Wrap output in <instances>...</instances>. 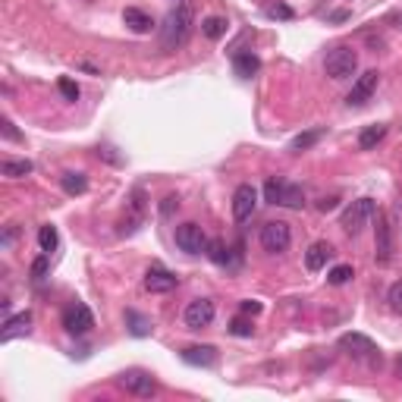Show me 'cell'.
<instances>
[{"instance_id": "15", "label": "cell", "mask_w": 402, "mask_h": 402, "mask_svg": "<svg viewBox=\"0 0 402 402\" xmlns=\"http://www.w3.org/2000/svg\"><path fill=\"white\" fill-rule=\"evenodd\" d=\"M179 358L186 365H192V368H214L217 349L214 345H186V349L179 352Z\"/></svg>"}, {"instance_id": "14", "label": "cell", "mask_w": 402, "mask_h": 402, "mask_svg": "<svg viewBox=\"0 0 402 402\" xmlns=\"http://www.w3.org/2000/svg\"><path fill=\"white\" fill-rule=\"evenodd\" d=\"M176 286H179V277L173 271H167V267H148V273H145L148 292H173Z\"/></svg>"}, {"instance_id": "34", "label": "cell", "mask_w": 402, "mask_h": 402, "mask_svg": "<svg viewBox=\"0 0 402 402\" xmlns=\"http://www.w3.org/2000/svg\"><path fill=\"white\" fill-rule=\"evenodd\" d=\"M176 208H179V199H176V195H167V199L160 201V214H164V217H170Z\"/></svg>"}, {"instance_id": "24", "label": "cell", "mask_w": 402, "mask_h": 402, "mask_svg": "<svg viewBox=\"0 0 402 402\" xmlns=\"http://www.w3.org/2000/svg\"><path fill=\"white\" fill-rule=\"evenodd\" d=\"M126 327H129V333L132 336H151V321H148V317L145 314H138V312H132V308H129V312H126Z\"/></svg>"}, {"instance_id": "29", "label": "cell", "mask_w": 402, "mask_h": 402, "mask_svg": "<svg viewBox=\"0 0 402 402\" xmlns=\"http://www.w3.org/2000/svg\"><path fill=\"white\" fill-rule=\"evenodd\" d=\"M47 271H51V255L41 252V255L32 261V280H38V283H41V280L47 277Z\"/></svg>"}, {"instance_id": "10", "label": "cell", "mask_w": 402, "mask_h": 402, "mask_svg": "<svg viewBox=\"0 0 402 402\" xmlns=\"http://www.w3.org/2000/svg\"><path fill=\"white\" fill-rule=\"evenodd\" d=\"M214 314H217V308L211 299H192L186 305V312H182V321H186L189 330H204L214 324Z\"/></svg>"}, {"instance_id": "6", "label": "cell", "mask_w": 402, "mask_h": 402, "mask_svg": "<svg viewBox=\"0 0 402 402\" xmlns=\"http://www.w3.org/2000/svg\"><path fill=\"white\" fill-rule=\"evenodd\" d=\"M289 242H292V230H289L286 220H267L264 227H261V249H264L267 255L286 252Z\"/></svg>"}, {"instance_id": "17", "label": "cell", "mask_w": 402, "mask_h": 402, "mask_svg": "<svg viewBox=\"0 0 402 402\" xmlns=\"http://www.w3.org/2000/svg\"><path fill=\"white\" fill-rule=\"evenodd\" d=\"M330 258H333V245L321 239V242H312V249L305 252V267L312 273H317V271H324V264H327Z\"/></svg>"}, {"instance_id": "23", "label": "cell", "mask_w": 402, "mask_h": 402, "mask_svg": "<svg viewBox=\"0 0 402 402\" xmlns=\"http://www.w3.org/2000/svg\"><path fill=\"white\" fill-rule=\"evenodd\" d=\"M227 29H230V23H227L223 16H208V19L201 23V35H204L208 41H220L223 35H227Z\"/></svg>"}, {"instance_id": "22", "label": "cell", "mask_w": 402, "mask_h": 402, "mask_svg": "<svg viewBox=\"0 0 402 402\" xmlns=\"http://www.w3.org/2000/svg\"><path fill=\"white\" fill-rule=\"evenodd\" d=\"M60 186H63V192H66V195H85L88 192V176L66 170L60 176Z\"/></svg>"}, {"instance_id": "16", "label": "cell", "mask_w": 402, "mask_h": 402, "mask_svg": "<svg viewBox=\"0 0 402 402\" xmlns=\"http://www.w3.org/2000/svg\"><path fill=\"white\" fill-rule=\"evenodd\" d=\"M32 330V312H19L16 317H6L4 321V330H0V340L10 343L16 336H25Z\"/></svg>"}, {"instance_id": "33", "label": "cell", "mask_w": 402, "mask_h": 402, "mask_svg": "<svg viewBox=\"0 0 402 402\" xmlns=\"http://www.w3.org/2000/svg\"><path fill=\"white\" fill-rule=\"evenodd\" d=\"M267 16H271V19H292L295 13L289 10V6H283V4H271V6H267Z\"/></svg>"}, {"instance_id": "12", "label": "cell", "mask_w": 402, "mask_h": 402, "mask_svg": "<svg viewBox=\"0 0 402 402\" xmlns=\"http://www.w3.org/2000/svg\"><path fill=\"white\" fill-rule=\"evenodd\" d=\"M255 208H258V189L252 186V182H242V186L232 192V217H236V223L252 220Z\"/></svg>"}, {"instance_id": "9", "label": "cell", "mask_w": 402, "mask_h": 402, "mask_svg": "<svg viewBox=\"0 0 402 402\" xmlns=\"http://www.w3.org/2000/svg\"><path fill=\"white\" fill-rule=\"evenodd\" d=\"M91 327H95V314H91V308L82 305V302H76V305H69L66 312H63V330H66L69 336H85Z\"/></svg>"}, {"instance_id": "3", "label": "cell", "mask_w": 402, "mask_h": 402, "mask_svg": "<svg viewBox=\"0 0 402 402\" xmlns=\"http://www.w3.org/2000/svg\"><path fill=\"white\" fill-rule=\"evenodd\" d=\"M324 73H327L330 79H336V82L352 79V76L358 73V54H355V47H349V45L333 47V51L324 57Z\"/></svg>"}, {"instance_id": "1", "label": "cell", "mask_w": 402, "mask_h": 402, "mask_svg": "<svg viewBox=\"0 0 402 402\" xmlns=\"http://www.w3.org/2000/svg\"><path fill=\"white\" fill-rule=\"evenodd\" d=\"M195 25V10L192 4H176L170 13L164 16V23H160V47L164 51H176V47L186 45L189 32H192Z\"/></svg>"}, {"instance_id": "30", "label": "cell", "mask_w": 402, "mask_h": 402, "mask_svg": "<svg viewBox=\"0 0 402 402\" xmlns=\"http://www.w3.org/2000/svg\"><path fill=\"white\" fill-rule=\"evenodd\" d=\"M230 333H232V336H242V340H249V336L255 333V324L245 321V317H232V321H230Z\"/></svg>"}, {"instance_id": "11", "label": "cell", "mask_w": 402, "mask_h": 402, "mask_svg": "<svg viewBox=\"0 0 402 402\" xmlns=\"http://www.w3.org/2000/svg\"><path fill=\"white\" fill-rule=\"evenodd\" d=\"M377 82H380V73H377V69H368V73L355 76V82H352V91L345 95V104H349V107H362V104H368L371 95L377 91Z\"/></svg>"}, {"instance_id": "36", "label": "cell", "mask_w": 402, "mask_h": 402, "mask_svg": "<svg viewBox=\"0 0 402 402\" xmlns=\"http://www.w3.org/2000/svg\"><path fill=\"white\" fill-rule=\"evenodd\" d=\"M4 136H6V138H13V142H23V136H19V132L13 129L10 119H4Z\"/></svg>"}, {"instance_id": "18", "label": "cell", "mask_w": 402, "mask_h": 402, "mask_svg": "<svg viewBox=\"0 0 402 402\" xmlns=\"http://www.w3.org/2000/svg\"><path fill=\"white\" fill-rule=\"evenodd\" d=\"M123 23L129 25L136 35H145V32L154 29V19L148 16L145 10H138V6H126V10H123Z\"/></svg>"}, {"instance_id": "38", "label": "cell", "mask_w": 402, "mask_h": 402, "mask_svg": "<svg viewBox=\"0 0 402 402\" xmlns=\"http://www.w3.org/2000/svg\"><path fill=\"white\" fill-rule=\"evenodd\" d=\"M396 371H399V377H402V355L396 358Z\"/></svg>"}, {"instance_id": "27", "label": "cell", "mask_w": 402, "mask_h": 402, "mask_svg": "<svg viewBox=\"0 0 402 402\" xmlns=\"http://www.w3.org/2000/svg\"><path fill=\"white\" fill-rule=\"evenodd\" d=\"M324 129H312V132H302V136H295L292 142H289V151H308L312 145L321 142Z\"/></svg>"}, {"instance_id": "21", "label": "cell", "mask_w": 402, "mask_h": 402, "mask_svg": "<svg viewBox=\"0 0 402 402\" xmlns=\"http://www.w3.org/2000/svg\"><path fill=\"white\" fill-rule=\"evenodd\" d=\"M384 138H386V126L384 123L365 126V129L358 132V148H362V151H371V148H377Z\"/></svg>"}, {"instance_id": "28", "label": "cell", "mask_w": 402, "mask_h": 402, "mask_svg": "<svg viewBox=\"0 0 402 402\" xmlns=\"http://www.w3.org/2000/svg\"><path fill=\"white\" fill-rule=\"evenodd\" d=\"M352 277H355V271H352V264H336L333 271L327 273V283H330V286H345Z\"/></svg>"}, {"instance_id": "32", "label": "cell", "mask_w": 402, "mask_h": 402, "mask_svg": "<svg viewBox=\"0 0 402 402\" xmlns=\"http://www.w3.org/2000/svg\"><path fill=\"white\" fill-rule=\"evenodd\" d=\"M57 88H60V95L66 97V101H79V85H76L73 79H66V76H63V79L57 82Z\"/></svg>"}, {"instance_id": "26", "label": "cell", "mask_w": 402, "mask_h": 402, "mask_svg": "<svg viewBox=\"0 0 402 402\" xmlns=\"http://www.w3.org/2000/svg\"><path fill=\"white\" fill-rule=\"evenodd\" d=\"M38 245H41V252H47V255H51V252H57V245H60L57 227H51V223H47V227H41L38 230Z\"/></svg>"}, {"instance_id": "20", "label": "cell", "mask_w": 402, "mask_h": 402, "mask_svg": "<svg viewBox=\"0 0 402 402\" xmlns=\"http://www.w3.org/2000/svg\"><path fill=\"white\" fill-rule=\"evenodd\" d=\"M211 261H214L217 267H236V258H232L230 245L223 242V239H214V242H208V252H204Z\"/></svg>"}, {"instance_id": "4", "label": "cell", "mask_w": 402, "mask_h": 402, "mask_svg": "<svg viewBox=\"0 0 402 402\" xmlns=\"http://www.w3.org/2000/svg\"><path fill=\"white\" fill-rule=\"evenodd\" d=\"M340 349L343 352H349L355 362H365V365H380V345L368 340L365 333H343L340 336Z\"/></svg>"}, {"instance_id": "5", "label": "cell", "mask_w": 402, "mask_h": 402, "mask_svg": "<svg viewBox=\"0 0 402 402\" xmlns=\"http://www.w3.org/2000/svg\"><path fill=\"white\" fill-rule=\"evenodd\" d=\"M374 211H377V204H374V199H358V201H352L349 208L343 211L340 227H343L345 232H349V236H358V232H362V230L371 223Z\"/></svg>"}, {"instance_id": "37", "label": "cell", "mask_w": 402, "mask_h": 402, "mask_svg": "<svg viewBox=\"0 0 402 402\" xmlns=\"http://www.w3.org/2000/svg\"><path fill=\"white\" fill-rule=\"evenodd\" d=\"M13 239H16V227H10V230H6V232H4V245H10V242H13Z\"/></svg>"}, {"instance_id": "2", "label": "cell", "mask_w": 402, "mask_h": 402, "mask_svg": "<svg viewBox=\"0 0 402 402\" xmlns=\"http://www.w3.org/2000/svg\"><path fill=\"white\" fill-rule=\"evenodd\" d=\"M264 201L267 204H280V208H289V211H302L305 208V189L295 186V182H286V179H267L264 182Z\"/></svg>"}, {"instance_id": "8", "label": "cell", "mask_w": 402, "mask_h": 402, "mask_svg": "<svg viewBox=\"0 0 402 402\" xmlns=\"http://www.w3.org/2000/svg\"><path fill=\"white\" fill-rule=\"evenodd\" d=\"M173 239H176V245H179V252H186V255H201V252H208V236H204V230L192 220L179 223V227L173 230Z\"/></svg>"}, {"instance_id": "7", "label": "cell", "mask_w": 402, "mask_h": 402, "mask_svg": "<svg viewBox=\"0 0 402 402\" xmlns=\"http://www.w3.org/2000/svg\"><path fill=\"white\" fill-rule=\"evenodd\" d=\"M117 384L123 386L129 396H142V399H148V396H154L158 393V380L151 377L148 371H142V368H129V371H123L117 377Z\"/></svg>"}, {"instance_id": "13", "label": "cell", "mask_w": 402, "mask_h": 402, "mask_svg": "<svg viewBox=\"0 0 402 402\" xmlns=\"http://www.w3.org/2000/svg\"><path fill=\"white\" fill-rule=\"evenodd\" d=\"M374 258H377V264L393 261V230L384 214H377V230H374Z\"/></svg>"}, {"instance_id": "35", "label": "cell", "mask_w": 402, "mask_h": 402, "mask_svg": "<svg viewBox=\"0 0 402 402\" xmlns=\"http://www.w3.org/2000/svg\"><path fill=\"white\" fill-rule=\"evenodd\" d=\"M239 312H242V314H261V302H252V299H245L242 305H239Z\"/></svg>"}, {"instance_id": "31", "label": "cell", "mask_w": 402, "mask_h": 402, "mask_svg": "<svg viewBox=\"0 0 402 402\" xmlns=\"http://www.w3.org/2000/svg\"><path fill=\"white\" fill-rule=\"evenodd\" d=\"M386 302H390V312L402 314V280L390 286V292H386Z\"/></svg>"}, {"instance_id": "19", "label": "cell", "mask_w": 402, "mask_h": 402, "mask_svg": "<svg viewBox=\"0 0 402 402\" xmlns=\"http://www.w3.org/2000/svg\"><path fill=\"white\" fill-rule=\"evenodd\" d=\"M258 69H261V60L252 51H239L236 57H232V73H236L239 79H252Z\"/></svg>"}, {"instance_id": "25", "label": "cell", "mask_w": 402, "mask_h": 402, "mask_svg": "<svg viewBox=\"0 0 402 402\" xmlns=\"http://www.w3.org/2000/svg\"><path fill=\"white\" fill-rule=\"evenodd\" d=\"M35 170L32 160H4V167H0V173L6 176V179H23V176H29Z\"/></svg>"}]
</instances>
